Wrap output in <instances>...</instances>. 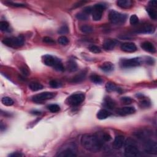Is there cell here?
<instances>
[{
  "label": "cell",
  "mask_w": 157,
  "mask_h": 157,
  "mask_svg": "<svg viewBox=\"0 0 157 157\" xmlns=\"http://www.w3.org/2000/svg\"><path fill=\"white\" fill-rule=\"evenodd\" d=\"M42 41L45 42V43L46 44H51V45H53L55 44V41L52 38L48 37V36H46L43 38V39H42Z\"/></svg>",
  "instance_id": "39"
},
{
  "label": "cell",
  "mask_w": 157,
  "mask_h": 157,
  "mask_svg": "<svg viewBox=\"0 0 157 157\" xmlns=\"http://www.w3.org/2000/svg\"><path fill=\"white\" fill-rule=\"evenodd\" d=\"M69 32V28L66 25L62 26L59 30V33L61 34H65Z\"/></svg>",
  "instance_id": "40"
},
{
  "label": "cell",
  "mask_w": 157,
  "mask_h": 157,
  "mask_svg": "<svg viewBox=\"0 0 157 157\" xmlns=\"http://www.w3.org/2000/svg\"><path fill=\"white\" fill-rule=\"evenodd\" d=\"M117 42L115 40L113 39H106L104 41L103 44V47L104 49H105L106 51H112L114 49V47H116Z\"/></svg>",
  "instance_id": "18"
},
{
  "label": "cell",
  "mask_w": 157,
  "mask_h": 157,
  "mask_svg": "<svg viewBox=\"0 0 157 157\" xmlns=\"http://www.w3.org/2000/svg\"><path fill=\"white\" fill-rule=\"evenodd\" d=\"M141 61L139 58L122 59L120 61V65L123 68H129L138 66L141 65Z\"/></svg>",
  "instance_id": "9"
},
{
  "label": "cell",
  "mask_w": 157,
  "mask_h": 157,
  "mask_svg": "<svg viewBox=\"0 0 157 157\" xmlns=\"http://www.w3.org/2000/svg\"><path fill=\"white\" fill-rule=\"evenodd\" d=\"M155 31V28L152 25H146L142 26L136 31L137 33H143V34H151L153 33Z\"/></svg>",
  "instance_id": "15"
},
{
  "label": "cell",
  "mask_w": 157,
  "mask_h": 157,
  "mask_svg": "<svg viewBox=\"0 0 157 157\" xmlns=\"http://www.w3.org/2000/svg\"><path fill=\"white\" fill-rule=\"evenodd\" d=\"M99 137L100 138V139L102 140V141L103 142H108L109 141H111V136H110L109 134L108 133H101L100 135H98Z\"/></svg>",
  "instance_id": "32"
},
{
  "label": "cell",
  "mask_w": 157,
  "mask_h": 157,
  "mask_svg": "<svg viewBox=\"0 0 157 157\" xmlns=\"http://www.w3.org/2000/svg\"><path fill=\"white\" fill-rule=\"evenodd\" d=\"M130 22L132 25H136L139 22V18L136 15H132L130 19Z\"/></svg>",
  "instance_id": "37"
},
{
  "label": "cell",
  "mask_w": 157,
  "mask_h": 157,
  "mask_svg": "<svg viewBox=\"0 0 157 157\" xmlns=\"http://www.w3.org/2000/svg\"><path fill=\"white\" fill-rule=\"evenodd\" d=\"M21 71H22V73L25 75V76H28L29 75V71L28 70V69L25 68V67H22V68L20 69Z\"/></svg>",
  "instance_id": "45"
},
{
  "label": "cell",
  "mask_w": 157,
  "mask_h": 157,
  "mask_svg": "<svg viewBox=\"0 0 157 157\" xmlns=\"http://www.w3.org/2000/svg\"><path fill=\"white\" fill-rule=\"evenodd\" d=\"M66 67L69 72H75L78 69V66L77 63L73 60H70L68 61Z\"/></svg>",
  "instance_id": "23"
},
{
  "label": "cell",
  "mask_w": 157,
  "mask_h": 157,
  "mask_svg": "<svg viewBox=\"0 0 157 157\" xmlns=\"http://www.w3.org/2000/svg\"><path fill=\"white\" fill-rule=\"evenodd\" d=\"M56 96V93L54 92H43L37 94L32 97V99L34 102L41 103L49 99H51Z\"/></svg>",
  "instance_id": "10"
},
{
  "label": "cell",
  "mask_w": 157,
  "mask_h": 157,
  "mask_svg": "<svg viewBox=\"0 0 157 157\" xmlns=\"http://www.w3.org/2000/svg\"><path fill=\"white\" fill-rule=\"evenodd\" d=\"M125 138L123 136H117L114 139L113 144H112V147L116 148V149H119L120 148H122L123 145L125 144Z\"/></svg>",
  "instance_id": "14"
},
{
  "label": "cell",
  "mask_w": 157,
  "mask_h": 157,
  "mask_svg": "<svg viewBox=\"0 0 157 157\" xmlns=\"http://www.w3.org/2000/svg\"><path fill=\"white\" fill-rule=\"evenodd\" d=\"M43 62L46 65L53 67L57 71H63L65 70L61 61L55 56L46 55L43 56Z\"/></svg>",
  "instance_id": "2"
},
{
  "label": "cell",
  "mask_w": 157,
  "mask_h": 157,
  "mask_svg": "<svg viewBox=\"0 0 157 157\" xmlns=\"http://www.w3.org/2000/svg\"><path fill=\"white\" fill-rule=\"evenodd\" d=\"M9 156H12V157H20V156H24V155L22 153L16 152H14L12 153H11Z\"/></svg>",
  "instance_id": "44"
},
{
  "label": "cell",
  "mask_w": 157,
  "mask_h": 157,
  "mask_svg": "<svg viewBox=\"0 0 157 157\" xmlns=\"http://www.w3.org/2000/svg\"><path fill=\"white\" fill-rule=\"evenodd\" d=\"M141 47L144 51L147 52L155 53L156 52V49L153 44L148 41H145L144 42H142L141 45Z\"/></svg>",
  "instance_id": "17"
},
{
  "label": "cell",
  "mask_w": 157,
  "mask_h": 157,
  "mask_svg": "<svg viewBox=\"0 0 157 157\" xmlns=\"http://www.w3.org/2000/svg\"><path fill=\"white\" fill-rule=\"evenodd\" d=\"M32 113L33 114H35V115H39V114L41 113V112L36 111H34L32 112Z\"/></svg>",
  "instance_id": "47"
},
{
  "label": "cell",
  "mask_w": 157,
  "mask_h": 157,
  "mask_svg": "<svg viewBox=\"0 0 157 157\" xmlns=\"http://www.w3.org/2000/svg\"><path fill=\"white\" fill-rule=\"evenodd\" d=\"M29 88L33 91H37L43 88V86L38 82H31L29 84Z\"/></svg>",
  "instance_id": "25"
},
{
  "label": "cell",
  "mask_w": 157,
  "mask_h": 157,
  "mask_svg": "<svg viewBox=\"0 0 157 157\" xmlns=\"http://www.w3.org/2000/svg\"><path fill=\"white\" fill-rule=\"evenodd\" d=\"M92 12H93V8L90 6L86 7V8H85L83 10V12H84L85 14H87V16L90 14H92Z\"/></svg>",
  "instance_id": "42"
},
{
  "label": "cell",
  "mask_w": 157,
  "mask_h": 157,
  "mask_svg": "<svg viewBox=\"0 0 157 157\" xmlns=\"http://www.w3.org/2000/svg\"><path fill=\"white\" fill-rule=\"evenodd\" d=\"M144 151L152 155L157 154V144L155 141L148 140L144 144Z\"/></svg>",
  "instance_id": "11"
},
{
  "label": "cell",
  "mask_w": 157,
  "mask_h": 157,
  "mask_svg": "<svg viewBox=\"0 0 157 157\" xmlns=\"http://www.w3.org/2000/svg\"><path fill=\"white\" fill-rule=\"evenodd\" d=\"M125 155L128 157H136L140 155V151L136 146V142L131 139H128L125 142Z\"/></svg>",
  "instance_id": "3"
},
{
  "label": "cell",
  "mask_w": 157,
  "mask_h": 157,
  "mask_svg": "<svg viewBox=\"0 0 157 157\" xmlns=\"http://www.w3.org/2000/svg\"><path fill=\"white\" fill-rule=\"evenodd\" d=\"M49 85H50V86H51L52 88H60L62 86L61 83L58 81H56V80L51 81L49 82Z\"/></svg>",
  "instance_id": "33"
},
{
  "label": "cell",
  "mask_w": 157,
  "mask_h": 157,
  "mask_svg": "<svg viewBox=\"0 0 157 157\" xmlns=\"http://www.w3.org/2000/svg\"><path fill=\"white\" fill-rule=\"evenodd\" d=\"M100 69L104 71L106 73H109L112 71L114 69V65L111 62L109 61H106L103 63L102 65L99 66Z\"/></svg>",
  "instance_id": "20"
},
{
  "label": "cell",
  "mask_w": 157,
  "mask_h": 157,
  "mask_svg": "<svg viewBox=\"0 0 157 157\" xmlns=\"http://www.w3.org/2000/svg\"><path fill=\"white\" fill-rule=\"evenodd\" d=\"M106 90L109 92L112 91H117V92H121V89L118 88L116 85L114 84L112 82H108L106 85Z\"/></svg>",
  "instance_id": "24"
},
{
  "label": "cell",
  "mask_w": 157,
  "mask_h": 157,
  "mask_svg": "<svg viewBox=\"0 0 157 157\" xmlns=\"http://www.w3.org/2000/svg\"><path fill=\"white\" fill-rule=\"evenodd\" d=\"M90 80L92 82H93L96 84H100L103 82V79L100 76H99L96 74H93L90 77Z\"/></svg>",
  "instance_id": "27"
},
{
  "label": "cell",
  "mask_w": 157,
  "mask_h": 157,
  "mask_svg": "<svg viewBox=\"0 0 157 157\" xmlns=\"http://www.w3.org/2000/svg\"><path fill=\"white\" fill-rule=\"evenodd\" d=\"M140 104L142 106V107H145V108H148L151 106V102L148 101V99H143L140 101Z\"/></svg>",
  "instance_id": "41"
},
{
  "label": "cell",
  "mask_w": 157,
  "mask_h": 157,
  "mask_svg": "<svg viewBox=\"0 0 157 157\" xmlns=\"http://www.w3.org/2000/svg\"><path fill=\"white\" fill-rule=\"evenodd\" d=\"M127 19V15L118 12L116 11L111 10L109 14V19L110 22L116 25L123 24Z\"/></svg>",
  "instance_id": "5"
},
{
  "label": "cell",
  "mask_w": 157,
  "mask_h": 157,
  "mask_svg": "<svg viewBox=\"0 0 157 157\" xmlns=\"http://www.w3.org/2000/svg\"><path fill=\"white\" fill-rule=\"evenodd\" d=\"M58 41L59 42V44L63 46H66L69 43V39L67 37L65 36H61L59 39Z\"/></svg>",
  "instance_id": "34"
},
{
  "label": "cell",
  "mask_w": 157,
  "mask_h": 157,
  "mask_svg": "<svg viewBox=\"0 0 157 157\" xmlns=\"http://www.w3.org/2000/svg\"><path fill=\"white\" fill-rule=\"evenodd\" d=\"M89 50H90V52H91L92 53H94V54H99V53H101V50L100 48L96 46H94V45L91 46L89 47Z\"/></svg>",
  "instance_id": "36"
},
{
  "label": "cell",
  "mask_w": 157,
  "mask_h": 157,
  "mask_svg": "<svg viewBox=\"0 0 157 157\" xmlns=\"http://www.w3.org/2000/svg\"><path fill=\"white\" fill-rule=\"evenodd\" d=\"M135 112L136 109L134 107H128V106L122 108L117 111V112L118 115L122 116L131 115V114L134 113Z\"/></svg>",
  "instance_id": "13"
},
{
  "label": "cell",
  "mask_w": 157,
  "mask_h": 157,
  "mask_svg": "<svg viewBox=\"0 0 157 157\" xmlns=\"http://www.w3.org/2000/svg\"><path fill=\"white\" fill-rule=\"evenodd\" d=\"M0 29L2 31H9V24L6 21H1L0 22Z\"/></svg>",
  "instance_id": "30"
},
{
  "label": "cell",
  "mask_w": 157,
  "mask_h": 157,
  "mask_svg": "<svg viewBox=\"0 0 157 157\" xmlns=\"http://www.w3.org/2000/svg\"><path fill=\"white\" fill-rule=\"evenodd\" d=\"M122 51L125 52H134L137 51V47L133 42H125L120 46Z\"/></svg>",
  "instance_id": "12"
},
{
  "label": "cell",
  "mask_w": 157,
  "mask_h": 157,
  "mask_svg": "<svg viewBox=\"0 0 157 157\" xmlns=\"http://www.w3.org/2000/svg\"><path fill=\"white\" fill-rule=\"evenodd\" d=\"M81 144L82 147L92 153L98 152L102 148L103 142L96 134H86L81 138Z\"/></svg>",
  "instance_id": "1"
},
{
  "label": "cell",
  "mask_w": 157,
  "mask_h": 157,
  "mask_svg": "<svg viewBox=\"0 0 157 157\" xmlns=\"http://www.w3.org/2000/svg\"><path fill=\"white\" fill-rule=\"evenodd\" d=\"M80 30L82 33H90L93 31V28L88 25H83L80 27Z\"/></svg>",
  "instance_id": "28"
},
{
  "label": "cell",
  "mask_w": 157,
  "mask_h": 157,
  "mask_svg": "<svg viewBox=\"0 0 157 157\" xmlns=\"http://www.w3.org/2000/svg\"><path fill=\"white\" fill-rule=\"evenodd\" d=\"M87 75V71H82L80 73L77 74L75 76H74L72 78H71V82L74 83H78L82 82L85 78L86 77Z\"/></svg>",
  "instance_id": "16"
},
{
  "label": "cell",
  "mask_w": 157,
  "mask_h": 157,
  "mask_svg": "<svg viewBox=\"0 0 157 157\" xmlns=\"http://www.w3.org/2000/svg\"><path fill=\"white\" fill-rule=\"evenodd\" d=\"M133 1L131 0H120L117 1V4L123 9H129L133 6Z\"/></svg>",
  "instance_id": "19"
},
{
  "label": "cell",
  "mask_w": 157,
  "mask_h": 157,
  "mask_svg": "<svg viewBox=\"0 0 157 157\" xmlns=\"http://www.w3.org/2000/svg\"><path fill=\"white\" fill-rule=\"evenodd\" d=\"M8 4L10 6H15V7H25V5L24 4L20 3H12V2H8Z\"/></svg>",
  "instance_id": "43"
},
{
  "label": "cell",
  "mask_w": 157,
  "mask_h": 157,
  "mask_svg": "<svg viewBox=\"0 0 157 157\" xmlns=\"http://www.w3.org/2000/svg\"><path fill=\"white\" fill-rule=\"evenodd\" d=\"M147 12H148V15L152 19L156 20L157 18V12L156 11L153 9L152 7H147L146 9Z\"/></svg>",
  "instance_id": "26"
},
{
  "label": "cell",
  "mask_w": 157,
  "mask_h": 157,
  "mask_svg": "<svg viewBox=\"0 0 157 157\" xmlns=\"http://www.w3.org/2000/svg\"><path fill=\"white\" fill-rule=\"evenodd\" d=\"M3 43L7 46L13 48L20 47L24 44V38L22 36L14 38H7L3 40Z\"/></svg>",
  "instance_id": "6"
},
{
  "label": "cell",
  "mask_w": 157,
  "mask_h": 157,
  "mask_svg": "<svg viewBox=\"0 0 157 157\" xmlns=\"http://www.w3.org/2000/svg\"><path fill=\"white\" fill-rule=\"evenodd\" d=\"M111 116V113L108 110L104 109L99 110L96 114V117L99 120H104L107 118H108Z\"/></svg>",
  "instance_id": "21"
},
{
  "label": "cell",
  "mask_w": 157,
  "mask_h": 157,
  "mask_svg": "<svg viewBox=\"0 0 157 157\" xmlns=\"http://www.w3.org/2000/svg\"><path fill=\"white\" fill-rule=\"evenodd\" d=\"M104 105L105 106L106 108H108L109 109H112L115 108L116 107V102L112 99H111L110 97H106L104 98Z\"/></svg>",
  "instance_id": "22"
},
{
  "label": "cell",
  "mask_w": 157,
  "mask_h": 157,
  "mask_svg": "<svg viewBox=\"0 0 157 157\" xmlns=\"http://www.w3.org/2000/svg\"><path fill=\"white\" fill-rule=\"evenodd\" d=\"M106 9V5L104 3L96 4L93 8L92 18L94 21H99L102 18L103 13Z\"/></svg>",
  "instance_id": "8"
},
{
  "label": "cell",
  "mask_w": 157,
  "mask_h": 157,
  "mask_svg": "<svg viewBox=\"0 0 157 157\" xmlns=\"http://www.w3.org/2000/svg\"><path fill=\"white\" fill-rule=\"evenodd\" d=\"M76 17L77 19L79 20H87L88 19V17L87 14H85L83 12L77 13L76 15Z\"/></svg>",
  "instance_id": "35"
},
{
  "label": "cell",
  "mask_w": 157,
  "mask_h": 157,
  "mask_svg": "<svg viewBox=\"0 0 157 157\" xmlns=\"http://www.w3.org/2000/svg\"><path fill=\"white\" fill-rule=\"evenodd\" d=\"M77 147L74 143H69L60 148L56 156L62 157L76 156L77 155Z\"/></svg>",
  "instance_id": "4"
},
{
  "label": "cell",
  "mask_w": 157,
  "mask_h": 157,
  "mask_svg": "<svg viewBox=\"0 0 157 157\" xmlns=\"http://www.w3.org/2000/svg\"><path fill=\"white\" fill-rule=\"evenodd\" d=\"M1 102L4 105L7 106H12L14 103V101L12 100V99L10 97H8V96L3 98L1 99Z\"/></svg>",
  "instance_id": "29"
},
{
  "label": "cell",
  "mask_w": 157,
  "mask_h": 157,
  "mask_svg": "<svg viewBox=\"0 0 157 157\" xmlns=\"http://www.w3.org/2000/svg\"><path fill=\"white\" fill-rule=\"evenodd\" d=\"M120 101H121V102L125 104H130L132 103V102L133 101V100L131 98L127 97V96L122 97V98L120 99Z\"/></svg>",
  "instance_id": "38"
},
{
  "label": "cell",
  "mask_w": 157,
  "mask_h": 157,
  "mask_svg": "<svg viewBox=\"0 0 157 157\" xmlns=\"http://www.w3.org/2000/svg\"><path fill=\"white\" fill-rule=\"evenodd\" d=\"M48 109L52 113H56L60 111V108L58 104H51L48 106Z\"/></svg>",
  "instance_id": "31"
},
{
  "label": "cell",
  "mask_w": 157,
  "mask_h": 157,
  "mask_svg": "<svg viewBox=\"0 0 157 157\" xmlns=\"http://www.w3.org/2000/svg\"><path fill=\"white\" fill-rule=\"evenodd\" d=\"M85 96L82 93H77L69 96L66 101L68 105L71 106H77L80 105L84 100Z\"/></svg>",
  "instance_id": "7"
},
{
  "label": "cell",
  "mask_w": 157,
  "mask_h": 157,
  "mask_svg": "<svg viewBox=\"0 0 157 157\" xmlns=\"http://www.w3.org/2000/svg\"><path fill=\"white\" fill-rule=\"evenodd\" d=\"M149 4L152 6H156L157 4V2L156 1H151L149 2Z\"/></svg>",
  "instance_id": "46"
}]
</instances>
